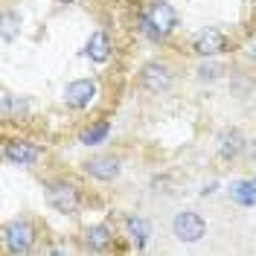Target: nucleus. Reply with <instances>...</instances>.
I'll return each instance as SVG.
<instances>
[{"mask_svg":"<svg viewBox=\"0 0 256 256\" xmlns=\"http://www.w3.org/2000/svg\"><path fill=\"white\" fill-rule=\"evenodd\" d=\"M3 242H6V248H9V254H30L32 244H35V230H32V224L26 218H15V222H9L3 227Z\"/></svg>","mask_w":256,"mask_h":256,"instance_id":"1","label":"nucleus"},{"mask_svg":"<svg viewBox=\"0 0 256 256\" xmlns=\"http://www.w3.org/2000/svg\"><path fill=\"white\" fill-rule=\"evenodd\" d=\"M172 230H175V236L180 242H201V239H204V233H207V222H204L198 212L184 210V212H178V216H175Z\"/></svg>","mask_w":256,"mask_h":256,"instance_id":"2","label":"nucleus"},{"mask_svg":"<svg viewBox=\"0 0 256 256\" xmlns=\"http://www.w3.org/2000/svg\"><path fill=\"white\" fill-rule=\"evenodd\" d=\"M140 84H143L148 94H163L172 84V73H169V67L163 62H148L140 70Z\"/></svg>","mask_w":256,"mask_h":256,"instance_id":"3","label":"nucleus"},{"mask_svg":"<svg viewBox=\"0 0 256 256\" xmlns=\"http://www.w3.org/2000/svg\"><path fill=\"white\" fill-rule=\"evenodd\" d=\"M47 201L50 207L58 210V212H76L82 204V195L73 184H52L47 190Z\"/></svg>","mask_w":256,"mask_h":256,"instance_id":"4","label":"nucleus"},{"mask_svg":"<svg viewBox=\"0 0 256 256\" xmlns=\"http://www.w3.org/2000/svg\"><path fill=\"white\" fill-rule=\"evenodd\" d=\"M94 96H96V82L94 79H76L64 88V102H67L70 108H76V111L88 108V105L94 102Z\"/></svg>","mask_w":256,"mask_h":256,"instance_id":"5","label":"nucleus"},{"mask_svg":"<svg viewBox=\"0 0 256 256\" xmlns=\"http://www.w3.org/2000/svg\"><path fill=\"white\" fill-rule=\"evenodd\" d=\"M146 18L158 26L163 35H169V32L178 26V12L172 3H166V0H154V3H148V9H146Z\"/></svg>","mask_w":256,"mask_h":256,"instance_id":"6","label":"nucleus"},{"mask_svg":"<svg viewBox=\"0 0 256 256\" xmlns=\"http://www.w3.org/2000/svg\"><path fill=\"white\" fill-rule=\"evenodd\" d=\"M3 154H6V160H12L18 166H32L41 158V146L26 143V140H12V143H6Z\"/></svg>","mask_w":256,"mask_h":256,"instance_id":"7","label":"nucleus"},{"mask_svg":"<svg viewBox=\"0 0 256 256\" xmlns=\"http://www.w3.org/2000/svg\"><path fill=\"white\" fill-rule=\"evenodd\" d=\"M192 47H195L198 56H207L210 58V56H218V52L227 50V38H224V32H218V30H201L195 35Z\"/></svg>","mask_w":256,"mask_h":256,"instance_id":"8","label":"nucleus"},{"mask_svg":"<svg viewBox=\"0 0 256 256\" xmlns=\"http://www.w3.org/2000/svg\"><path fill=\"white\" fill-rule=\"evenodd\" d=\"M84 172L96 180H114L120 175V160L114 154H99V158H90L84 163Z\"/></svg>","mask_w":256,"mask_h":256,"instance_id":"9","label":"nucleus"},{"mask_svg":"<svg viewBox=\"0 0 256 256\" xmlns=\"http://www.w3.org/2000/svg\"><path fill=\"white\" fill-rule=\"evenodd\" d=\"M88 58L96 64H105L108 58H111V38L105 35V32H94L90 35V41H88Z\"/></svg>","mask_w":256,"mask_h":256,"instance_id":"10","label":"nucleus"},{"mask_svg":"<svg viewBox=\"0 0 256 256\" xmlns=\"http://www.w3.org/2000/svg\"><path fill=\"white\" fill-rule=\"evenodd\" d=\"M227 192L239 207H254L256 204V180H233Z\"/></svg>","mask_w":256,"mask_h":256,"instance_id":"11","label":"nucleus"},{"mask_svg":"<svg viewBox=\"0 0 256 256\" xmlns=\"http://www.w3.org/2000/svg\"><path fill=\"white\" fill-rule=\"evenodd\" d=\"M242 148H244V137H242L236 128L224 131L222 137H218V154H222V158H236Z\"/></svg>","mask_w":256,"mask_h":256,"instance_id":"12","label":"nucleus"},{"mask_svg":"<svg viewBox=\"0 0 256 256\" xmlns=\"http://www.w3.org/2000/svg\"><path fill=\"white\" fill-rule=\"evenodd\" d=\"M111 227L108 224H94V227H88V248L90 250H105L108 244H111Z\"/></svg>","mask_w":256,"mask_h":256,"instance_id":"13","label":"nucleus"},{"mask_svg":"<svg viewBox=\"0 0 256 256\" xmlns=\"http://www.w3.org/2000/svg\"><path fill=\"white\" fill-rule=\"evenodd\" d=\"M108 134H111V126H108V122H94L90 128L82 131V143L84 146H99V143L108 140Z\"/></svg>","mask_w":256,"mask_h":256,"instance_id":"14","label":"nucleus"},{"mask_svg":"<svg viewBox=\"0 0 256 256\" xmlns=\"http://www.w3.org/2000/svg\"><path fill=\"white\" fill-rule=\"evenodd\" d=\"M128 230H131V236H134V242H137V248H143L146 239H148V222L146 218H128Z\"/></svg>","mask_w":256,"mask_h":256,"instance_id":"15","label":"nucleus"},{"mask_svg":"<svg viewBox=\"0 0 256 256\" xmlns=\"http://www.w3.org/2000/svg\"><path fill=\"white\" fill-rule=\"evenodd\" d=\"M3 114H6V116H20V114H26V102H24V99H12L9 94H3Z\"/></svg>","mask_w":256,"mask_h":256,"instance_id":"16","label":"nucleus"},{"mask_svg":"<svg viewBox=\"0 0 256 256\" xmlns=\"http://www.w3.org/2000/svg\"><path fill=\"white\" fill-rule=\"evenodd\" d=\"M218 76H222V67L218 64H201L198 67V79L201 82H216Z\"/></svg>","mask_w":256,"mask_h":256,"instance_id":"17","label":"nucleus"},{"mask_svg":"<svg viewBox=\"0 0 256 256\" xmlns=\"http://www.w3.org/2000/svg\"><path fill=\"white\" fill-rule=\"evenodd\" d=\"M15 20H18V15H15V12H9V15H6V30H3V38H6V41L12 38V30H15L12 24H15Z\"/></svg>","mask_w":256,"mask_h":256,"instance_id":"18","label":"nucleus"},{"mask_svg":"<svg viewBox=\"0 0 256 256\" xmlns=\"http://www.w3.org/2000/svg\"><path fill=\"white\" fill-rule=\"evenodd\" d=\"M56 3H70V0H56Z\"/></svg>","mask_w":256,"mask_h":256,"instance_id":"19","label":"nucleus"}]
</instances>
